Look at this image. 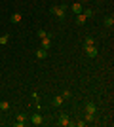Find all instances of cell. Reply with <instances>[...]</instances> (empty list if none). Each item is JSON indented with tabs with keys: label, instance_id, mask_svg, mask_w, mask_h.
<instances>
[{
	"label": "cell",
	"instance_id": "cell-1",
	"mask_svg": "<svg viewBox=\"0 0 114 127\" xmlns=\"http://www.w3.org/2000/svg\"><path fill=\"white\" fill-rule=\"evenodd\" d=\"M65 10H67V8H65V4H63V6H53L49 11H51L53 15H57L59 19H63V17H65Z\"/></svg>",
	"mask_w": 114,
	"mask_h": 127
},
{
	"label": "cell",
	"instance_id": "cell-2",
	"mask_svg": "<svg viewBox=\"0 0 114 127\" xmlns=\"http://www.w3.org/2000/svg\"><path fill=\"white\" fill-rule=\"evenodd\" d=\"M86 55L87 57H97V48L95 46H86Z\"/></svg>",
	"mask_w": 114,
	"mask_h": 127
},
{
	"label": "cell",
	"instance_id": "cell-3",
	"mask_svg": "<svg viewBox=\"0 0 114 127\" xmlns=\"http://www.w3.org/2000/svg\"><path fill=\"white\" fill-rule=\"evenodd\" d=\"M25 120H27V116H25V114H17V122H15V127H23L25 125Z\"/></svg>",
	"mask_w": 114,
	"mask_h": 127
},
{
	"label": "cell",
	"instance_id": "cell-4",
	"mask_svg": "<svg viewBox=\"0 0 114 127\" xmlns=\"http://www.w3.org/2000/svg\"><path fill=\"white\" fill-rule=\"evenodd\" d=\"M59 123L61 127H67V125H71V122H69V116H65V114H63V116H59Z\"/></svg>",
	"mask_w": 114,
	"mask_h": 127
},
{
	"label": "cell",
	"instance_id": "cell-5",
	"mask_svg": "<svg viewBox=\"0 0 114 127\" xmlns=\"http://www.w3.org/2000/svg\"><path fill=\"white\" fill-rule=\"evenodd\" d=\"M31 122H33L34 125H40L44 120H42V116H40V114H33V116H31Z\"/></svg>",
	"mask_w": 114,
	"mask_h": 127
},
{
	"label": "cell",
	"instance_id": "cell-6",
	"mask_svg": "<svg viewBox=\"0 0 114 127\" xmlns=\"http://www.w3.org/2000/svg\"><path fill=\"white\" fill-rule=\"evenodd\" d=\"M49 46H51L49 36H44V38H42V48H44V49H49Z\"/></svg>",
	"mask_w": 114,
	"mask_h": 127
},
{
	"label": "cell",
	"instance_id": "cell-7",
	"mask_svg": "<svg viewBox=\"0 0 114 127\" xmlns=\"http://www.w3.org/2000/svg\"><path fill=\"white\" fill-rule=\"evenodd\" d=\"M36 57L38 59H46V57H48V49H38V51H36Z\"/></svg>",
	"mask_w": 114,
	"mask_h": 127
},
{
	"label": "cell",
	"instance_id": "cell-8",
	"mask_svg": "<svg viewBox=\"0 0 114 127\" xmlns=\"http://www.w3.org/2000/svg\"><path fill=\"white\" fill-rule=\"evenodd\" d=\"M10 21H11V23H13V25H17V23L21 21V13H13V15H11V17H10Z\"/></svg>",
	"mask_w": 114,
	"mask_h": 127
},
{
	"label": "cell",
	"instance_id": "cell-9",
	"mask_svg": "<svg viewBox=\"0 0 114 127\" xmlns=\"http://www.w3.org/2000/svg\"><path fill=\"white\" fill-rule=\"evenodd\" d=\"M72 11H74L76 15H78V13H82V11H84V10H82V4H78V2H76V4H72Z\"/></svg>",
	"mask_w": 114,
	"mask_h": 127
},
{
	"label": "cell",
	"instance_id": "cell-10",
	"mask_svg": "<svg viewBox=\"0 0 114 127\" xmlns=\"http://www.w3.org/2000/svg\"><path fill=\"white\" fill-rule=\"evenodd\" d=\"M51 104H53V106H61V104H63V97H61V95L53 97V102H51Z\"/></svg>",
	"mask_w": 114,
	"mask_h": 127
},
{
	"label": "cell",
	"instance_id": "cell-11",
	"mask_svg": "<svg viewBox=\"0 0 114 127\" xmlns=\"http://www.w3.org/2000/svg\"><path fill=\"white\" fill-rule=\"evenodd\" d=\"M76 23H78V25H84V23H86V15H84V13H78V15H76Z\"/></svg>",
	"mask_w": 114,
	"mask_h": 127
},
{
	"label": "cell",
	"instance_id": "cell-12",
	"mask_svg": "<svg viewBox=\"0 0 114 127\" xmlns=\"http://www.w3.org/2000/svg\"><path fill=\"white\" fill-rule=\"evenodd\" d=\"M93 44H95L93 36H86V40H84V48H86V46H93Z\"/></svg>",
	"mask_w": 114,
	"mask_h": 127
},
{
	"label": "cell",
	"instance_id": "cell-13",
	"mask_svg": "<svg viewBox=\"0 0 114 127\" xmlns=\"http://www.w3.org/2000/svg\"><path fill=\"white\" fill-rule=\"evenodd\" d=\"M86 112H89V114H95V104H93V102H87V104H86Z\"/></svg>",
	"mask_w": 114,
	"mask_h": 127
},
{
	"label": "cell",
	"instance_id": "cell-14",
	"mask_svg": "<svg viewBox=\"0 0 114 127\" xmlns=\"http://www.w3.org/2000/svg\"><path fill=\"white\" fill-rule=\"evenodd\" d=\"M112 25H114V17L110 15V17H107V19H105V27H109V29H112Z\"/></svg>",
	"mask_w": 114,
	"mask_h": 127
},
{
	"label": "cell",
	"instance_id": "cell-15",
	"mask_svg": "<svg viewBox=\"0 0 114 127\" xmlns=\"http://www.w3.org/2000/svg\"><path fill=\"white\" fill-rule=\"evenodd\" d=\"M8 40H10V36H8V34H2V36H0V46H6Z\"/></svg>",
	"mask_w": 114,
	"mask_h": 127
},
{
	"label": "cell",
	"instance_id": "cell-16",
	"mask_svg": "<svg viewBox=\"0 0 114 127\" xmlns=\"http://www.w3.org/2000/svg\"><path fill=\"white\" fill-rule=\"evenodd\" d=\"M95 120V114H89V112H86V123L87 122H93Z\"/></svg>",
	"mask_w": 114,
	"mask_h": 127
},
{
	"label": "cell",
	"instance_id": "cell-17",
	"mask_svg": "<svg viewBox=\"0 0 114 127\" xmlns=\"http://www.w3.org/2000/svg\"><path fill=\"white\" fill-rule=\"evenodd\" d=\"M0 108H2V110H8V108H10V102L2 101V102H0Z\"/></svg>",
	"mask_w": 114,
	"mask_h": 127
},
{
	"label": "cell",
	"instance_id": "cell-18",
	"mask_svg": "<svg viewBox=\"0 0 114 127\" xmlns=\"http://www.w3.org/2000/svg\"><path fill=\"white\" fill-rule=\"evenodd\" d=\"M61 97H63V101H65V99H71V91H63Z\"/></svg>",
	"mask_w": 114,
	"mask_h": 127
},
{
	"label": "cell",
	"instance_id": "cell-19",
	"mask_svg": "<svg viewBox=\"0 0 114 127\" xmlns=\"http://www.w3.org/2000/svg\"><path fill=\"white\" fill-rule=\"evenodd\" d=\"M82 13L86 15V19H87V17H91V15H93V11H91V10H84V11H82Z\"/></svg>",
	"mask_w": 114,
	"mask_h": 127
},
{
	"label": "cell",
	"instance_id": "cell-20",
	"mask_svg": "<svg viewBox=\"0 0 114 127\" xmlns=\"http://www.w3.org/2000/svg\"><path fill=\"white\" fill-rule=\"evenodd\" d=\"M38 36L44 38V36H48V34H46V31H38Z\"/></svg>",
	"mask_w": 114,
	"mask_h": 127
}]
</instances>
